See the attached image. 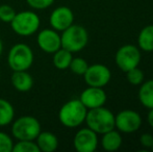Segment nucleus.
<instances>
[{"label":"nucleus","instance_id":"obj_1","mask_svg":"<svg viewBox=\"0 0 153 152\" xmlns=\"http://www.w3.org/2000/svg\"><path fill=\"white\" fill-rule=\"evenodd\" d=\"M85 121L88 127L96 133L103 134L115 128V116L103 106L88 110Z\"/></svg>","mask_w":153,"mask_h":152},{"label":"nucleus","instance_id":"obj_2","mask_svg":"<svg viewBox=\"0 0 153 152\" xmlns=\"http://www.w3.org/2000/svg\"><path fill=\"white\" fill-rule=\"evenodd\" d=\"M88 108L79 99H72L66 102L59 112V122L68 128H74L85 122Z\"/></svg>","mask_w":153,"mask_h":152},{"label":"nucleus","instance_id":"obj_3","mask_svg":"<svg viewBox=\"0 0 153 152\" xmlns=\"http://www.w3.org/2000/svg\"><path fill=\"white\" fill-rule=\"evenodd\" d=\"M14 33L21 37H30L40 28L41 20L36 13L32 10H23L16 14L10 23Z\"/></svg>","mask_w":153,"mask_h":152},{"label":"nucleus","instance_id":"obj_4","mask_svg":"<svg viewBox=\"0 0 153 152\" xmlns=\"http://www.w3.org/2000/svg\"><path fill=\"white\" fill-rule=\"evenodd\" d=\"M62 33V48L67 49L72 53L82 50L89 42L87 29L81 25L72 24Z\"/></svg>","mask_w":153,"mask_h":152},{"label":"nucleus","instance_id":"obj_5","mask_svg":"<svg viewBox=\"0 0 153 152\" xmlns=\"http://www.w3.org/2000/svg\"><path fill=\"white\" fill-rule=\"evenodd\" d=\"M41 131V123L32 116L19 117L12 125V134L18 141H36Z\"/></svg>","mask_w":153,"mask_h":152},{"label":"nucleus","instance_id":"obj_6","mask_svg":"<svg viewBox=\"0 0 153 152\" xmlns=\"http://www.w3.org/2000/svg\"><path fill=\"white\" fill-rule=\"evenodd\" d=\"M33 52L28 45L19 43L10 48L7 63L13 71H27L33 64Z\"/></svg>","mask_w":153,"mask_h":152},{"label":"nucleus","instance_id":"obj_7","mask_svg":"<svg viewBox=\"0 0 153 152\" xmlns=\"http://www.w3.org/2000/svg\"><path fill=\"white\" fill-rule=\"evenodd\" d=\"M141 61V52L133 45H124L116 53V64L126 73L127 71L137 67Z\"/></svg>","mask_w":153,"mask_h":152},{"label":"nucleus","instance_id":"obj_8","mask_svg":"<svg viewBox=\"0 0 153 152\" xmlns=\"http://www.w3.org/2000/svg\"><path fill=\"white\" fill-rule=\"evenodd\" d=\"M83 76H85V81L89 87H103L109 82L111 75V71L106 66L95 64L88 67Z\"/></svg>","mask_w":153,"mask_h":152},{"label":"nucleus","instance_id":"obj_9","mask_svg":"<svg viewBox=\"0 0 153 152\" xmlns=\"http://www.w3.org/2000/svg\"><path fill=\"white\" fill-rule=\"evenodd\" d=\"M142 118L137 112L125 110L120 112L115 117V127L125 133L134 132L141 127Z\"/></svg>","mask_w":153,"mask_h":152},{"label":"nucleus","instance_id":"obj_10","mask_svg":"<svg viewBox=\"0 0 153 152\" xmlns=\"http://www.w3.org/2000/svg\"><path fill=\"white\" fill-rule=\"evenodd\" d=\"M36 43L41 50L48 54H53L55 51L62 48L61 36L53 28H45L41 30L36 37Z\"/></svg>","mask_w":153,"mask_h":152},{"label":"nucleus","instance_id":"obj_11","mask_svg":"<svg viewBox=\"0 0 153 152\" xmlns=\"http://www.w3.org/2000/svg\"><path fill=\"white\" fill-rule=\"evenodd\" d=\"M73 145L78 152H94L98 145V136L89 127L81 128L73 139Z\"/></svg>","mask_w":153,"mask_h":152},{"label":"nucleus","instance_id":"obj_12","mask_svg":"<svg viewBox=\"0 0 153 152\" xmlns=\"http://www.w3.org/2000/svg\"><path fill=\"white\" fill-rule=\"evenodd\" d=\"M74 14L68 6H59L52 10L49 18L51 27L56 31H64L73 24Z\"/></svg>","mask_w":153,"mask_h":152},{"label":"nucleus","instance_id":"obj_13","mask_svg":"<svg viewBox=\"0 0 153 152\" xmlns=\"http://www.w3.org/2000/svg\"><path fill=\"white\" fill-rule=\"evenodd\" d=\"M79 100L88 110L100 108L106 101V94L102 87H89L80 94Z\"/></svg>","mask_w":153,"mask_h":152},{"label":"nucleus","instance_id":"obj_14","mask_svg":"<svg viewBox=\"0 0 153 152\" xmlns=\"http://www.w3.org/2000/svg\"><path fill=\"white\" fill-rule=\"evenodd\" d=\"M40 151L53 152L59 147V139L54 133L50 131H41L36 139Z\"/></svg>","mask_w":153,"mask_h":152},{"label":"nucleus","instance_id":"obj_15","mask_svg":"<svg viewBox=\"0 0 153 152\" xmlns=\"http://www.w3.org/2000/svg\"><path fill=\"white\" fill-rule=\"evenodd\" d=\"M10 80L13 87L19 92H27L33 85V78L27 71H14Z\"/></svg>","mask_w":153,"mask_h":152},{"label":"nucleus","instance_id":"obj_16","mask_svg":"<svg viewBox=\"0 0 153 152\" xmlns=\"http://www.w3.org/2000/svg\"><path fill=\"white\" fill-rule=\"evenodd\" d=\"M101 145H102V148L106 151L118 150L122 145L121 134L114 129L105 132V133H103L102 140H101Z\"/></svg>","mask_w":153,"mask_h":152},{"label":"nucleus","instance_id":"obj_17","mask_svg":"<svg viewBox=\"0 0 153 152\" xmlns=\"http://www.w3.org/2000/svg\"><path fill=\"white\" fill-rule=\"evenodd\" d=\"M139 99L147 108H153V79L144 82L139 91Z\"/></svg>","mask_w":153,"mask_h":152},{"label":"nucleus","instance_id":"obj_18","mask_svg":"<svg viewBox=\"0 0 153 152\" xmlns=\"http://www.w3.org/2000/svg\"><path fill=\"white\" fill-rule=\"evenodd\" d=\"M15 119V110L13 104L6 99L0 98V126L10 125Z\"/></svg>","mask_w":153,"mask_h":152},{"label":"nucleus","instance_id":"obj_19","mask_svg":"<svg viewBox=\"0 0 153 152\" xmlns=\"http://www.w3.org/2000/svg\"><path fill=\"white\" fill-rule=\"evenodd\" d=\"M72 59V52L65 48H59L53 53V65L59 70H66L70 66Z\"/></svg>","mask_w":153,"mask_h":152},{"label":"nucleus","instance_id":"obj_20","mask_svg":"<svg viewBox=\"0 0 153 152\" xmlns=\"http://www.w3.org/2000/svg\"><path fill=\"white\" fill-rule=\"evenodd\" d=\"M137 42L142 50L147 52L153 51V25H148L142 29L137 38Z\"/></svg>","mask_w":153,"mask_h":152},{"label":"nucleus","instance_id":"obj_21","mask_svg":"<svg viewBox=\"0 0 153 152\" xmlns=\"http://www.w3.org/2000/svg\"><path fill=\"white\" fill-rule=\"evenodd\" d=\"M13 152H40V149L34 141H18L14 144Z\"/></svg>","mask_w":153,"mask_h":152},{"label":"nucleus","instance_id":"obj_22","mask_svg":"<svg viewBox=\"0 0 153 152\" xmlns=\"http://www.w3.org/2000/svg\"><path fill=\"white\" fill-rule=\"evenodd\" d=\"M88 67H89V65L85 59H82V57H75L74 59L73 57L70 66H69V69L76 75H83L87 71Z\"/></svg>","mask_w":153,"mask_h":152},{"label":"nucleus","instance_id":"obj_23","mask_svg":"<svg viewBox=\"0 0 153 152\" xmlns=\"http://www.w3.org/2000/svg\"><path fill=\"white\" fill-rule=\"evenodd\" d=\"M127 80L133 85H139L143 82L144 80V73L142 70H140L137 67L133 68V69L129 70L126 72Z\"/></svg>","mask_w":153,"mask_h":152},{"label":"nucleus","instance_id":"obj_24","mask_svg":"<svg viewBox=\"0 0 153 152\" xmlns=\"http://www.w3.org/2000/svg\"><path fill=\"white\" fill-rule=\"evenodd\" d=\"M16 10L8 4L0 5V21L4 23H10L14 17L16 16Z\"/></svg>","mask_w":153,"mask_h":152},{"label":"nucleus","instance_id":"obj_25","mask_svg":"<svg viewBox=\"0 0 153 152\" xmlns=\"http://www.w3.org/2000/svg\"><path fill=\"white\" fill-rule=\"evenodd\" d=\"M14 142L7 133L0 131V152H13Z\"/></svg>","mask_w":153,"mask_h":152},{"label":"nucleus","instance_id":"obj_26","mask_svg":"<svg viewBox=\"0 0 153 152\" xmlns=\"http://www.w3.org/2000/svg\"><path fill=\"white\" fill-rule=\"evenodd\" d=\"M26 2L33 10H45L52 5L54 0H26Z\"/></svg>","mask_w":153,"mask_h":152},{"label":"nucleus","instance_id":"obj_27","mask_svg":"<svg viewBox=\"0 0 153 152\" xmlns=\"http://www.w3.org/2000/svg\"><path fill=\"white\" fill-rule=\"evenodd\" d=\"M141 145L145 148H151L153 145V136L150 133H144L140 138Z\"/></svg>","mask_w":153,"mask_h":152},{"label":"nucleus","instance_id":"obj_28","mask_svg":"<svg viewBox=\"0 0 153 152\" xmlns=\"http://www.w3.org/2000/svg\"><path fill=\"white\" fill-rule=\"evenodd\" d=\"M148 123L153 128V108H150L149 113H148Z\"/></svg>","mask_w":153,"mask_h":152},{"label":"nucleus","instance_id":"obj_29","mask_svg":"<svg viewBox=\"0 0 153 152\" xmlns=\"http://www.w3.org/2000/svg\"><path fill=\"white\" fill-rule=\"evenodd\" d=\"M2 51H3V43H2L1 39H0V56L2 54Z\"/></svg>","mask_w":153,"mask_h":152},{"label":"nucleus","instance_id":"obj_30","mask_svg":"<svg viewBox=\"0 0 153 152\" xmlns=\"http://www.w3.org/2000/svg\"><path fill=\"white\" fill-rule=\"evenodd\" d=\"M151 149H152V151H153V145H152V147H151Z\"/></svg>","mask_w":153,"mask_h":152},{"label":"nucleus","instance_id":"obj_31","mask_svg":"<svg viewBox=\"0 0 153 152\" xmlns=\"http://www.w3.org/2000/svg\"><path fill=\"white\" fill-rule=\"evenodd\" d=\"M0 76H1V73H0Z\"/></svg>","mask_w":153,"mask_h":152}]
</instances>
